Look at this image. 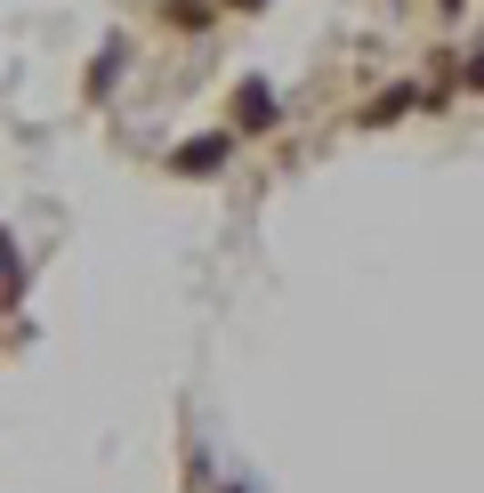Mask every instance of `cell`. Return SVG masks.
<instances>
[{
    "label": "cell",
    "instance_id": "1",
    "mask_svg": "<svg viewBox=\"0 0 484 493\" xmlns=\"http://www.w3.org/2000/svg\"><path fill=\"white\" fill-rule=\"evenodd\" d=\"M218 154H227V146H218V138H202V146H186L178 162H186V170H218Z\"/></svg>",
    "mask_w": 484,
    "mask_h": 493
}]
</instances>
